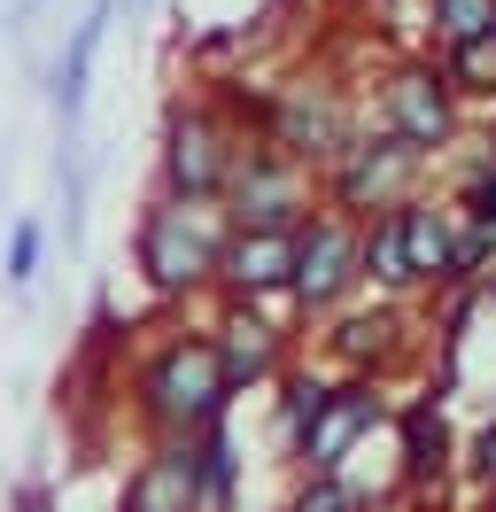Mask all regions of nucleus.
<instances>
[{"instance_id":"9b49d317","label":"nucleus","mask_w":496,"mask_h":512,"mask_svg":"<svg viewBox=\"0 0 496 512\" xmlns=\"http://www.w3.org/2000/svg\"><path fill=\"white\" fill-rule=\"evenodd\" d=\"M388 117H396V132L411 140V148H434V140L450 132V101H442V78H427V70H403L396 86H388Z\"/></svg>"},{"instance_id":"9d476101","label":"nucleus","mask_w":496,"mask_h":512,"mask_svg":"<svg viewBox=\"0 0 496 512\" xmlns=\"http://www.w3.org/2000/svg\"><path fill=\"white\" fill-rule=\"evenodd\" d=\"M419 148L411 140H380V148H341V202H388V194L411 179Z\"/></svg>"},{"instance_id":"2eb2a0df","label":"nucleus","mask_w":496,"mask_h":512,"mask_svg":"<svg viewBox=\"0 0 496 512\" xmlns=\"http://www.w3.org/2000/svg\"><path fill=\"white\" fill-rule=\"evenodd\" d=\"M450 78L465 94H496V32H473L450 47Z\"/></svg>"},{"instance_id":"f03ea898","label":"nucleus","mask_w":496,"mask_h":512,"mask_svg":"<svg viewBox=\"0 0 496 512\" xmlns=\"http://www.w3.org/2000/svg\"><path fill=\"white\" fill-rule=\"evenodd\" d=\"M217 233L194 210H186V194L171 202H155L148 218H140V272H148L155 288H194V280H210L217 272Z\"/></svg>"},{"instance_id":"4468645a","label":"nucleus","mask_w":496,"mask_h":512,"mask_svg":"<svg viewBox=\"0 0 496 512\" xmlns=\"http://www.w3.org/2000/svg\"><path fill=\"white\" fill-rule=\"evenodd\" d=\"M403 450H411V458H403V466H411V481H434V474H442V458H450L442 419H434V412H411V419H403Z\"/></svg>"},{"instance_id":"dca6fc26","label":"nucleus","mask_w":496,"mask_h":512,"mask_svg":"<svg viewBox=\"0 0 496 512\" xmlns=\"http://www.w3.org/2000/svg\"><path fill=\"white\" fill-rule=\"evenodd\" d=\"M365 272L372 280H411V264H403V210H388V218L372 225V241H365Z\"/></svg>"},{"instance_id":"f3484780","label":"nucleus","mask_w":496,"mask_h":512,"mask_svg":"<svg viewBox=\"0 0 496 512\" xmlns=\"http://www.w3.org/2000/svg\"><path fill=\"white\" fill-rule=\"evenodd\" d=\"M217 357H225V381H256L272 365V326H233V342Z\"/></svg>"},{"instance_id":"0eeeda50","label":"nucleus","mask_w":496,"mask_h":512,"mask_svg":"<svg viewBox=\"0 0 496 512\" xmlns=\"http://www.w3.org/2000/svg\"><path fill=\"white\" fill-rule=\"evenodd\" d=\"M372 419H380V396H372V388H326L318 419L303 427V458L310 466H341V450L357 443Z\"/></svg>"},{"instance_id":"393cba45","label":"nucleus","mask_w":496,"mask_h":512,"mask_svg":"<svg viewBox=\"0 0 496 512\" xmlns=\"http://www.w3.org/2000/svg\"><path fill=\"white\" fill-rule=\"evenodd\" d=\"M481 474L496 481V427H489V435H481Z\"/></svg>"},{"instance_id":"1a4fd4ad","label":"nucleus","mask_w":496,"mask_h":512,"mask_svg":"<svg viewBox=\"0 0 496 512\" xmlns=\"http://www.w3.org/2000/svg\"><path fill=\"white\" fill-rule=\"evenodd\" d=\"M233 179H241V225H287L303 210V194H295V156H233Z\"/></svg>"},{"instance_id":"aec40b11","label":"nucleus","mask_w":496,"mask_h":512,"mask_svg":"<svg viewBox=\"0 0 496 512\" xmlns=\"http://www.w3.org/2000/svg\"><path fill=\"white\" fill-rule=\"evenodd\" d=\"M39 249H47V233H39V225H16V233H8V280H16V288L39 272Z\"/></svg>"},{"instance_id":"5701e85b","label":"nucleus","mask_w":496,"mask_h":512,"mask_svg":"<svg viewBox=\"0 0 496 512\" xmlns=\"http://www.w3.org/2000/svg\"><path fill=\"white\" fill-rule=\"evenodd\" d=\"M473 210H481V225H496V171L481 179V187H473Z\"/></svg>"},{"instance_id":"ddd939ff","label":"nucleus","mask_w":496,"mask_h":512,"mask_svg":"<svg viewBox=\"0 0 496 512\" xmlns=\"http://www.w3.org/2000/svg\"><path fill=\"white\" fill-rule=\"evenodd\" d=\"M101 24H109V0H93V16L70 32V55H62V70H55V101H62V117L86 101V70H93V55H101Z\"/></svg>"},{"instance_id":"4be33fe9","label":"nucleus","mask_w":496,"mask_h":512,"mask_svg":"<svg viewBox=\"0 0 496 512\" xmlns=\"http://www.w3.org/2000/svg\"><path fill=\"white\" fill-rule=\"evenodd\" d=\"M318 404H326V388H318V381H295V396H287V427L303 435L310 419H318Z\"/></svg>"},{"instance_id":"39448f33","label":"nucleus","mask_w":496,"mask_h":512,"mask_svg":"<svg viewBox=\"0 0 496 512\" xmlns=\"http://www.w3.org/2000/svg\"><path fill=\"white\" fill-rule=\"evenodd\" d=\"M357 264H365V249H357V233L341 218H318L295 233V295L303 303H334L357 280Z\"/></svg>"},{"instance_id":"b1692460","label":"nucleus","mask_w":496,"mask_h":512,"mask_svg":"<svg viewBox=\"0 0 496 512\" xmlns=\"http://www.w3.org/2000/svg\"><path fill=\"white\" fill-rule=\"evenodd\" d=\"M16 512H55V497H47V489H24V497H16Z\"/></svg>"},{"instance_id":"6ab92c4d","label":"nucleus","mask_w":496,"mask_h":512,"mask_svg":"<svg viewBox=\"0 0 496 512\" xmlns=\"http://www.w3.org/2000/svg\"><path fill=\"white\" fill-rule=\"evenodd\" d=\"M295 512H365V497H357L349 481H334V466H318V481L295 497Z\"/></svg>"},{"instance_id":"7ed1b4c3","label":"nucleus","mask_w":496,"mask_h":512,"mask_svg":"<svg viewBox=\"0 0 496 512\" xmlns=\"http://www.w3.org/2000/svg\"><path fill=\"white\" fill-rule=\"evenodd\" d=\"M163 171H171V194L186 202H202L233 179V148H225V125H217L210 109H186L171 117V148H163Z\"/></svg>"},{"instance_id":"20e7f679","label":"nucleus","mask_w":496,"mask_h":512,"mask_svg":"<svg viewBox=\"0 0 496 512\" xmlns=\"http://www.w3.org/2000/svg\"><path fill=\"white\" fill-rule=\"evenodd\" d=\"M194 505H202V443L194 435H171L124 481V512H194Z\"/></svg>"},{"instance_id":"423d86ee","label":"nucleus","mask_w":496,"mask_h":512,"mask_svg":"<svg viewBox=\"0 0 496 512\" xmlns=\"http://www.w3.org/2000/svg\"><path fill=\"white\" fill-rule=\"evenodd\" d=\"M217 272L241 295L287 288L295 280V233L287 225H241V241H225V256H217Z\"/></svg>"},{"instance_id":"f257e3e1","label":"nucleus","mask_w":496,"mask_h":512,"mask_svg":"<svg viewBox=\"0 0 496 512\" xmlns=\"http://www.w3.org/2000/svg\"><path fill=\"white\" fill-rule=\"evenodd\" d=\"M225 396H233V381H225L217 342H171V350H155L148 373H140V412H148L163 435H202V427H217Z\"/></svg>"},{"instance_id":"412c9836","label":"nucleus","mask_w":496,"mask_h":512,"mask_svg":"<svg viewBox=\"0 0 496 512\" xmlns=\"http://www.w3.org/2000/svg\"><path fill=\"white\" fill-rule=\"evenodd\" d=\"M388 334H396L388 319H357V326H341V350H349V357H365V350H380Z\"/></svg>"},{"instance_id":"6e6552de","label":"nucleus","mask_w":496,"mask_h":512,"mask_svg":"<svg viewBox=\"0 0 496 512\" xmlns=\"http://www.w3.org/2000/svg\"><path fill=\"white\" fill-rule=\"evenodd\" d=\"M403 264H411V280H450L465 264V241L450 225V210H434V202L403 210Z\"/></svg>"},{"instance_id":"f8f14e48","label":"nucleus","mask_w":496,"mask_h":512,"mask_svg":"<svg viewBox=\"0 0 496 512\" xmlns=\"http://www.w3.org/2000/svg\"><path fill=\"white\" fill-rule=\"evenodd\" d=\"M279 148L303 156H341V109L326 94H287L279 101Z\"/></svg>"},{"instance_id":"a211bd4d","label":"nucleus","mask_w":496,"mask_h":512,"mask_svg":"<svg viewBox=\"0 0 496 512\" xmlns=\"http://www.w3.org/2000/svg\"><path fill=\"white\" fill-rule=\"evenodd\" d=\"M434 24L458 47V39H473V32H496V0H434Z\"/></svg>"}]
</instances>
